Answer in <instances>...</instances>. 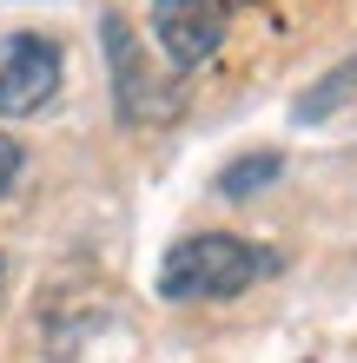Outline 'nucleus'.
<instances>
[{
	"label": "nucleus",
	"instance_id": "1",
	"mask_svg": "<svg viewBox=\"0 0 357 363\" xmlns=\"http://www.w3.org/2000/svg\"><path fill=\"white\" fill-rule=\"evenodd\" d=\"M271 258L258 245L232 238V231H192L165 251L159 264V297L165 304H219V297H238L251 277H265Z\"/></svg>",
	"mask_w": 357,
	"mask_h": 363
},
{
	"label": "nucleus",
	"instance_id": "2",
	"mask_svg": "<svg viewBox=\"0 0 357 363\" xmlns=\"http://www.w3.org/2000/svg\"><path fill=\"white\" fill-rule=\"evenodd\" d=\"M99 40H106V67H113V106L126 125H159L179 113V79H159L153 60H145L133 20H126L119 7L99 13Z\"/></svg>",
	"mask_w": 357,
	"mask_h": 363
},
{
	"label": "nucleus",
	"instance_id": "3",
	"mask_svg": "<svg viewBox=\"0 0 357 363\" xmlns=\"http://www.w3.org/2000/svg\"><path fill=\"white\" fill-rule=\"evenodd\" d=\"M60 73H67L60 40H47V33H13L7 47H0V119H33L40 106H53Z\"/></svg>",
	"mask_w": 357,
	"mask_h": 363
},
{
	"label": "nucleus",
	"instance_id": "4",
	"mask_svg": "<svg viewBox=\"0 0 357 363\" xmlns=\"http://www.w3.org/2000/svg\"><path fill=\"white\" fill-rule=\"evenodd\" d=\"M153 40L165 47L172 73L205 67L225 47V0H153Z\"/></svg>",
	"mask_w": 357,
	"mask_h": 363
},
{
	"label": "nucleus",
	"instance_id": "5",
	"mask_svg": "<svg viewBox=\"0 0 357 363\" xmlns=\"http://www.w3.org/2000/svg\"><path fill=\"white\" fill-rule=\"evenodd\" d=\"M278 172H285V159H278V152H245V159H232V165L219 172V191H225V199H251V191L271 185Z\"/></svg>",
	"mask_w": 357,
	"mask_h": 363
},
{
	"label": "nucleus",
	"instance_id": "6",
	"mask_svg": "<svg viewBox=\"0 0 357 363\" xmlns=\"http://www.w3.org/2000/svg\"><path fill=\"white\" fill-rule=\"evenodd\" d=\"M351 93H357V60H344V67L331 73L318 93H304L298 106H291V113H298V119H331V113H338V106H344Z\"/></svg>",
	"mask_w": 357,
	"mask_h": 363
},
{
	"label": "nucleus",
	"instance_id": "7",
	"mask_svg": "<svg viewBox=\"0 0 357 363\" xmlns=\"http://www.w3.org/2000/svg\"><path fill=\"white\" fill-rule=\"evenodd\" d=\"M20 165H27V152H20V139L0 133V199H7V185L20 179Z\"/></svg>",
	"mask_w": 357,
	"mask_h": 363
},
{
	"label": "nucleus",
	"instance_id": "8",
	"mask_svg": "<svg viewBox=\"0 0 357 363\" xmlns=\"http://www.w3.org/2000/svg\"><path fill=\"white\" fill-rule=\"evenodd\" d=\"M0 284H7V258H0Z\"/></svg>",
	"mask_w": 357,
	"mask_h": 363
}]
</instances>
